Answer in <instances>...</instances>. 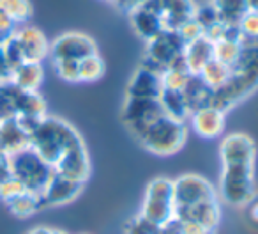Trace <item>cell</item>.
<instances>
[{
	"mask_svg": "<svg viewBox=\"0 0 258 234\" xmlns=\"http://www.w3.org/2000/svg\"><path fill=\"white\" fill-rule=\"evenodd\" d=\"M221 177L219 194L230 206L244 208L256 197L254 163H256V144L247 133H228L221 138Z\"/></svg>",
	"mask_w": 258,
	"mask_h": 234,
	"instance_id": "obj_1",
	"label": "cell"
},
{
	"mask_svg": "<svg viewBox=\"0 0 258 234\" xmlns=\"http://www.w3.org/2000/svg\"><path fill=\"white\" fill-rule=\"evenodd\" d=\"M258 89V41L246 39L235 64L230 68V76L219 89L212 90L211 107L228 112L233 105L246 100Z\"/></svg>",
	"mask_w": 258,
	"mask_h": 234,
	"instance_id": "obj_2",
	"label": "cell"
},
{
	"mask_svg": "<svg viewBox=\"0 0 258 234\" xmlns=\"http://www.w3.org/2000/svg\"><path fill=\"white\" fill-rule=\"evenodd\" d=\"M82 141V135L73 124H69L62 117L48 114L37 121L30 131V148L53 169L62 156Z\"/></svg>",
	"mask_w": 258,
	"mask_h": 234,
	"instance_id": "obj_3",
	"label": "cell"
},
{
	"mask_svg": "<svg viewBox=\"0 0 258 234\" xmlns=\"http://www.w3.org/2000/svg\"><path fill=\"white\" fill-rule=\"evenodd\" d=\"M187 141V126L168 115H161L138 138V144L156 156H172L184 148Z\"/></svg>",
	"mask_w": 258,
	"mask_h": 234,
	"instance_id": "obj_4",
	"label": "cell"
},
{
	"mask_svg": "<svg viewBox=\"0 0 258 234\" xmlns=\"http://www.w3.org/2000/svg\"><path fill=\"white\" fill-rule=\"evenodd\" d=\"M156 227H165L175 218V197H173V179L154 177L145 188L142 209L138 213Z\"/></svg>",
	"mask_w": 258,
	"mask_h": 234,
	"instance_id": "obj_5",
	"label": "cell"
},
{
	"mask_svg": "<svg viewBox=\"0 0 258 234\" xmlns=\"http://www.w3.org/2000/svg\"><path fill=\"white\" fill-rule=\"evenodd\" d=\"M9 162H11L13 177H16L23 184V188L32 194L41 195L51 174L55 172L53 167L44 162L30 146L9 156Z\"/></svg>",
	"mask_w": 258,
	"mask_h": 234,
	"instance_id": "obj_6",
	"label": "cell"
},
{
	"mask_svg": "<svg viewBox=\"0 0 258 234\" xmlns=\"http://www.w3.org/2000/svg\"><path fill=\"white\" fill-rule=\"evenodd\" d=\"M184 48H186V43L177 30H163L151 41H147L140 66L163 75L170 66H173L184 57Z\"/></svg>",
	"mask_w": 258,
	"mask_h": 234,
	"instance_id": "obj_7",
	"label": "cell"
},
{
	"mask_svg": "<svg viewBox=\"0 0 258 234\" xmlns=\"http://www.w3.org/2000/svg\"><path fill=\"white\" fill-rule=\"evenodd\" d=\"M161 115H166L161 103L152 98H125L120 110L122 123L137 141Z\"/></svg>",
	"mask_w": 258,
	"mask_h": 234,
	"instance_id": "obj_8",
	"label": "cell"
},
{
	"mask_svg": "<svg viewBox=\"0 0 258 234\" xmlns=\"http://www.w3.org/2000/svg\"><path fill=\"white\" fill-rule=\"evenodd\" d=\"M97 54V44L89 34L64 32L50 43L51 61H76Z\"/></svg>",
	"mask_w": 258,
	"mask_h": 234,
	"instance_id": "obj_9",
	"label": "cell"
},
{
	"mask_svg": "<svg viewBox=\"0 0 258 234\" xmlns=\"http://www.w3.org/2000/svg\"><path fill=\"white\" fill-rule=\"evenodd\" d=\"M173 197H175V209H180L207 199L219 197V195L211 181H207L205 177L198 174H184L173 179Z\"/></svg>",
	"mask_w": 258,
	"mask_h": 234,
	"instance_id": "obj_10",
	"label": "cell"
},
{
	"mask_svg": "<svg viewBox=\"0 0 258 234\" xmlns=\"http://www.w3.org/2000/svg\"><path fill=\"white\" fill-rule=\"evenodd\" d=\"M83 184L85 183L55 170L51 174L50 181L46 183V186H44V190L41 192L44 208H60V206L71 204L82 194Z\"/></svg>",
	"mask_w": 258,
	"mask_h": 234,
	"instance_id": "obj_11",
	"label": "cell"
},
{
	"mask_svg": "<svg viewBox=\"0 0 258 234\" xmlns=\"http://www.w3.org/2000/svg\"><path fill=\"white\" fill-rule=\"evenodd\" d=\"M145 4L158 13L165 30H179L184 23L195 18L198 6L195 0H147Z\"/></svg>",
	"mask_w": 258,
	"mask_h": 234,
	"instance_id": "obj_12",
	"label": "cell"
},
{
	"mask_svg": "<svg viewBox=\"0 0 258 234\" xmlns=\"http://www.w3.org/2000/svg\"><path fill=\"white\" fill-rule=\"evenodd\" d=\"M175 218L198 223L209 230H216V227L219 225V220H221L219 197L207 199V201L197 202V204L187 206V208L175 209Z\"/></svg>",
	"mask_w": 258,
	"mask_h": 234,
	"instance_id": "obj_13",
	"label": "cell"
},
{
	"mask_svg": "<svg viewBox=\"0 0 258 234\" xmlns=\"http://www.w3.org/2000/svg\"><path fill=\"white\" fill-rule=\"evenodd\" d=\"M163 92L161 75L144 66H138L125 87V98H152L159 100Z\"/></svg>",
	"mask_w": 258,
	"mask_h": 234,
	"instance_id": "obj_14",
	"label": "cell"
},
{
	"mask_svg": "<svg viewBox=\"0 0 258 234\" xmlns=\"http://www.w3.org/2000/svg\"><path fill=\"white\" fill-rule=\"evenodd\" d=\"M20 46H22L23 57L29 62H43L50 55V41L44 36L43 30L37 27H20L15 32Z\"/></svg>",
	"mask_w": 258,
	"mask_h": 234,
	"instance_id": "obj_15",
	"label": "cell"
},
{
	"mask_svg": "<svg viewBox=\"0 0 258 234\" xmlns=\"http://www.w3.org/2000/svg\"><path fill=\"white\" fill-rule=\"evenodd\" d=\"M55 170L64 176H69L73 179H78L82 183H85L90 176V156L87 151L85 142H78L75 144L64 156L60 158V162L55 165Z\"/></svg>",
	"mask_w": 258,
	"mask_h": 234,
	"instance_id": "obj_16",
	"label": "cell"
},
{
	"mask_svg": "<svg viewBox=\"0 0 258 234\" xmlns=\"http://www.w3.org/2000/svg\"><path fill=\"white\" fill-rule=\"evenodd\" d=\"M191 128L202 138H218L225 131V112L216 107H204L189 115Z\"/></svg>",
	"mask_w": 258,
	"mask_h": 234,
	"instance_id": "obj_17",
	"label": "cell"
},
{
	"mask_svg": "<svg viewBox=\"0 0 258 234\" xmlns=\"http://www.w3.org/2000/svg\"><path fill=\"white\" fill-rule=\"evenodd\" d=\"M30 146V133L25 130L18 117H9V119L0 121V151L6 155H15L22 149Z\"/></svg>",
	"mask_w": 258,
	"mask_h": 234,
	"instance_id": "obj_18",
	"label": "cell"
},
{
	"mask_svg": "<svg viewBox=\"0 0 258 234\" xmlns=\"http://www.w3.org/2000/svg\"><path fill=\"white\" fill-rule=\"evenodd\" d=\"M127 16H129V23H131L135 32H137V36L142 37L145 43L165 30L161 18H159L158 13L149 4L138 6L131 13H127Z\"/></svg>",
	"mask_w": 258,
	"mask_h": 234,
	"instance_id": "obj_19",
	"label": "cell"
},
{
	"mask_svg": "<svg viewBox=\"0 0 258 234\" xmlns=\"http://www.w3.org/2000/svg\"><path fill=\"white\" fill-rule=\"evenodd\" d=\"M212 59H214V43L205 36L191 41L184 48V61L191 75H198Z\"/></svg>",
	"mask_w": 258,
	"mask_h": 234,
	"instance_id": "obj_20",
	"label": "cell"
},
{
	"mask_svg": "<svg viewBox=\"0 0 258 234\" xmlns=\"http://www.w3.org/2000/svg\"><path fill=\"white\" fill-rule=\"evenodd\" d=\"M16 115L27 119H43L46 115V101L39 90H22L16 92Z\"/></svg>",
	"mask_w": 258,
	"mask_h": 234,
	"instance_id": "obj_21",
	"label": "cell"
},
{
	"mask_svg": "<svg viewBox=\"0 0 258 234\" xmlns=\"http://www.w3.org/2000/svg\"><path fill=\"white\" fill-rule=\"evenodd\" d=\"M44 82V69L41 62L25 61L13 69L11 83L22 90H39Z\"/></svg>",
	"mask_w": 258,
	"mask_h": 234,
	"instance_id": "obj_22",
	"label": "cell"
},
{
	"mask_svg": "<svg viewBox=\"0 0 258 234\" xmlns=\"http://www.w3.org/2000/svg\"><path fill=\"white\" fill-rule=\"evenodd\" d=\"M209 4L226 27H237L249 11L246 0H209Z\"/></svg>",
	"mask_w": 258,
	"mask_h": 234,
	"instance_id": "obj_23",
	"label": "cell"
},
{
	"mask_svg": "<svg viewBox=\"0 0 258 234\" xmlns=\"http://www.w3.org/2000/svg\"><path fill=\"white\" fill-rule=\"evenodd\" d=\"M6 208L9 209L13 216L16 218H30L36 213L43 211L44 204L43 199H41L39 194H32V192H22L20 195H16L15 199L6 202Z\"/></svg>",
	"mask_w": 258,
	"mask_h": 234,
	"instance_id": "obj_24",
	"label": "cell"
},
{
	"mask_svg": "<svg viewBox=\"0 0 258 234\" xmlns=\"http://www.w3.org/2000/svg\"><path fill=\"white\" fill-rule=\"evenodd\" d=\"M184 98H186V103L189 107V112L193 114L195 110L204 107H211L212 103V89H209L204 83V80L198 75H193L187 82L186 89L182 90Z\"/></svg>",
	"mask_w": 258,
	"mask_h": 234,
	"instance_id": "obj_25",
	"label": "cell"
},
{
	"mask_svg": "<svg viewBox=\"0 0 258 234\" xmlns=\"http://www.w3.org/2000/svg\"><path fill=\"white\" fill-rule=\"evenodd\" d=\"M159 103H161L163 110L168 117L175 121H182L186 123L189 119V107L186 103V98H184L182 90H168L163 89L161 96H159Z\"/></svg>",
	"mask_w": 258,
	"mask_h": 234,
	"instance_id": "obj_26",
	"label": "cell"
},
{
	"mask_svg": "<svg viewBox=\"0 0 258 234\" xmlns=\"http://www.w3.org/2000/svg\"><path fill=\"white\" fill-rule=\"evenodd\" d=\"M198 76L204 80V83L209 87V89L216 90L228 80L230 68L225 64H221L219 61H216V59H212V61H209L207 64L204 66V69L198 73Z\"/></svg>",
	"mask_w": 258,
	"mask_h": 234,
	"instance_id": "obj_27",
	"label": "cell"
},
{
	"mask_svg": "<svg viewBox=\"0 0 258 234\" xmlns=\"http://www.w3.org/2000/svg\"><path fill=\"white\" fill-rule=\"evenodd\" d=\"M244 41L228 39V37H221V39H218L214 43V59L221 62V64L232 68V66L237 62V59H239Z\"/></svg>",
	"mask_w": 258,
	"mask_h": 234,
	"instance_id": "obj_28",
	"label": "cell"
},
{
	"mask_svg": "<svg viewBox=\"0 0 258 234\" xmlns=\"http://www.w3.org/2000/svg\"><path fill=\"white\" fill-rule=\"evenodd\" d=\"M104 61L99 57V54L89 55L78 62V78L83 83L97 82L104 75Z\"/></svg>",
	"mask_w": 258,
	"mask_h": 234,
	"instance_id": "obj_29",
	"label": "cell"
},
{
	"mask_svg": "<svg viewBox=\"0 0 258 234\" xmlns=\"http://www.w3.org/2000/svg\"><path fill=\"white\" fill-rule=\"evenodd\" d=\"M0 11L8 15L16 25H22L32 16V4L30 0H0Z\"/></svg>",
	"mask_w": 258,
	"mask_h": 234,
	"instance_id": "obj_30",
	"label": "cell"
},
{
	"mask_svg": "<svg viewBox=\"0 0 258 234\" xmlns=\"http://www.w3.org/2000/svg\"><path fill=\"white\" fill-rule=\"evenodd\" d=\"M161 234H214V230H209L193 222L173 218L165 227H161Z\"/></svg>",
	"mask_w": 258,
	"mask_h": 234,
	"instance_id": "obj_31",
	"label": "cell"
},
{
	"mask_svg": "<svg viewBox=\"0 0 258 234\" xmlns=\"http://www.w3.org/2000/svg\"><path fill=\"white\" fill-rule=\"evenodd\" d=\"M124 234H161V227L152 225L144 216L137 215L125 222Z\"/></svg>",
	"mask_w": 258,
	"mask_h": 234,
	"instance_id": "obj_32",
	"label": "cell"
},
{
	"mask_svg": "<svg viewBox=\"0 0 258 234\" xmlns=\"http://www.w3.org/2000/svg\"><path fill=\"white\" fill-rule=\"evenodd\" d=\"M2 50H4V55H6V59H8L11 69L18 68L20 64H23V62H25L22 46H20V43H18V39H16L15 34H13L9 39H6L4 43H2Z\"/></svg>",
	"mask_w": 258,
	"mask_h": 234,
	"instance_id": "obj_33",
	"label": "cell"
},
{
	"mask_svg": "<svg viewBox=\"0 0 258 234\" xmlns=\"http://www.w3.org/2000/svg\"><path fill=\"white\" fill-rule=\"evenodd\" d=\"M55 73L60 80L68 83H78V62L76 61H53Z\"/></svg>",
	"mask_w": 258,
	"mask_h": 234,
	"instance_id": "obj_34",
	"label": "cell"
},
{
	"mask_svg": "<svg viewBox=\"0 0 258 234\" xmlns=\"http://www.w3.org/2000/svg\"><path fill=\"white\" fill-rule=\"evenodd\" d=\"M239 29L246 39L258 41V13L256 11H247V15L240 20Z\"/></svg>",
	"mask_w": 258,
	"mask_h": 234,
	"instance_id": "obj_35",
	"label": "cell"
},
{
	"mask_svg": "<svg viewBox=\"0 0 258 234\" xmlns=\"http://www.w3.org/2000/svg\"><path fill=\"white\" fill-rule=\"evenodd\" d=\"M22 192H25V188H23V184L20 183L16 177H8V179L4 181V183L0 184V201L8 202L11 201V199H15L16 195H20Z\"/></svg>",
	"mask_w": 258,
	"mask_h": 234,
	"instance_id": "obj_36",
	"label": "cell"
},
{
	"mask_svg": "<svg viewBox=\"0 0 258 234\" xmlns=\"http://www.w3.org/2000/svg\"><path fill=\"white\" fill-rule=\"evenodd\" d=\"M179 36L182 37V41L184 43H191V41H195V39H198V37H202L204 36V30H202V27L198 25V22L197 20H189V22H186L182 27H180L179 30Z\"/></svg>",
	"mask_w": 258,
	"mask_h": 234,
	"instance_id": "obj_37",
	"label": "cell"
},
{
	"mask_svg": "<svg viewBox=\"0 0 258 234\" xmlns=\"http://www.w3.org/2000/svg\"><path fill=\"white\" fill-rule=\"evenodd\" d=\"M15 32H16V23L8 15H4V13L0 11V44L4 43L6 39H9Z\"/></svg>",
	"mask_w": 258,
	"mask_h": 234,
	"instance_id": "obj_38",
	"label": "cell"
},
{
	"mask_svg": "<svg viewBox=\"0 0 258 234\" xmlns=\"http://www.w3.org/2000/svg\"><path fill=\"white\" fill-rule=\"evenodd\" d=\"M13 76V69L9 66L8 59L4 55V50H2V44H0V83H8L11 82Z\"/></svg>",
	"mask_w": 258,
	"mask_h": 234,
	"instance_id": "obj_39",
	"label": "cell"
},
{
	"mask_svg": "<svg viewBox=\"0 0 258 234\" xmlns=\"http://www.w3.org/2000/svg\"><path fill=\"white\" fill-rule=\"evenodd\" d=\"M11 162H9V155L4 151H0V184L4 183L8 177H11Z\"/></svg>",
	"mask_w": 258,
	"mask_h": 234,
	"instance_id": "obj_40",
	"label": "cell"
},
{
	"mask_svg": "<svg viewBox=\"0 0 258 234\" xmlns=\"http://www.w3.org/2000/svg\"><path fill=\"white\" fill-rule=\"evenodd\" d=\"M145 2H147V0H111V4H115V8L124 13H131L135 8L145 4Z\"/></svg>",
	"mask_w": 258,
	"mask_h": 234,
	"instance_id": "obj_41",
	"label": "cell"
},
{
	"mask_svg": "<svg viewBox=\"0 0 258 234\" xmlns=\"http://www.w3.org/2000/svg\"><path fill=\"white\" fill-rule=\"evenodd\" d=\"M249 218L258 223V199H253V202L249 204Z\"/></svg>",
	"mask_w": 258,
	"mask_h": 234,
	"instance_id": "obj_42",
	"label": "cell"
},
{
	"mask_svg": "<svg viewBox=\"0 0 258 234\" xmlns=\"http://www.w3.org/2000/svg\"><path fill=\"white\" fill-rule=\"evenodd\" d=\"M50 229L51 227H46V225H36L32 229H29L25 234H50Z\"/></svg>",
	"mask_w": 258,
	"mask_h": 234,
	"instance_id": "obj_43",
	"label": "cell"
},
{
	"mask_svg": "<svg viewBox=\"0 0 258 234\" xmlns=\"http://www.w3.org/2000/svg\"><path fill=\"white\" fill-rule=\"evenodd\" d=\"M249 11H256L258 13V0H246Z\"/></svg>",
	"mask_w": 258,
	"mask_h": 234,
	"instance_id": "obj_44",
	"label": "cell"
},
{
	"mask_svg": "<svg viewBox=\"0 0 258 234\" xmlns=\"http://www.w3.org/2000/svg\"><path fill=\"white\" fill-rule=\"evenodd\" d=\"M50 234H69V232H66L62 229H50Z\"/></svg>",
	"mask_w": 258,
	"mask_h": 234,
	"instance_id": "obj_45",
	"label": "cell"
},
{
	"mask_svg": "<svg viewBox=\"0 0 258 234\" xmlns=\"http://www.w3.org/2000/svg\"><path fill=\"white\" fill-rule=\"evenodd\" d=\"M106 2H111V0H106Z\"/></svg>",
	"mask_w": 258,
	"mask_h": 234,
	"instance_id": "obj_46",
	"label": "cell"
}]
</instances>
